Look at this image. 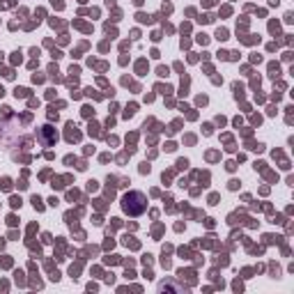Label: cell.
I'll return each instance as SVG.
<instances>
[{"label": "cell", "mask_w": 294, "mask_h": 294, "mask_svg": "<svg viewBox=\"0 0 294 294\" xmlns=\"http://www.w3.org/2000/svg\"><path fill=\"white\" fill-rule=\"evenodd\" d=\"M145 195L140 193V191H131V193H127L124 198H122V209L127 211V214H131V216H138V214H143L145 211Z\"/></svg>", "instance_id": "6da1fadb"}, {"label": "cell", "mask_w": 294, "mask_h": 294, "mask_svg": "<svg viewBox=\"0 0 294 294\" xmlns=\"http://www.w3.org/2000/svg\"><path fill=\"white\" fill-rule=\"evenodd\" d=\"M78 138H80V131L69 122V124H67V140H69V143H76Z\"/></svg>", "instance_id": "7a4b0ae2"}, {"label": "cell", "mask_w": 294, "mask_h": 294, "mask_svg": "<svg viewBox=\"0 0 294 294\" xmlns=\"http://www.w3.org/2000/svg\"><path fill=\"white\" fill-rule=\"evenodd\" d=\"M42 138H44V143H46V145H51L53 140H55V136H53V129H51V127H44V129H42Z\"/></svg>", "instance_id": "3957f363"}, {"label": "cell", "mask_w": 294, "mask_h": 294, "mask_svg": "<svg viewBox=\"0 0 294 294\" xmlns=\"http://www.w3.org/2000/svg\"><path fill=\"white\" fill-rule=\"evenodd\" d=\"M32 205H35V209H39V211H42V209H44V205H42V200L37 198V195H35V198H32Z\"/></svg>", "instance_id": "277c9868"}, {"label": "cell", "mask_w": 294, "mask_h": 294, "mask_svg": "<svg viewBox=\"0 0 294 294\" xmlns=\"http://www.w3.org/2000/svg\"><path fill=\"white\" fill-rule=\"evenodd\" d=\"M14 94H16V97H28V90H26V87H16Z\"/></svg>", "instance_id": "5b68a950"}, {"label": "cell", "mask_w": 294, "mask_h": 294, "mask_svg": "<svg viewBox=\"0 0 294 294\" xmlns=\"http://www.w3.org/2000/svg\"><path fill=\"white\" fill-rule=\"evenodd\" d=\"M12 207H21V198H12Z\"/></svg>", "instance_id": "8992f818"}, {"label": "cell", "mask_w": 294, "mask_h": 294, "mask_svg": "<svg viewBox=\"0 0 294 294\" xmlns=\"http://www.w3.org/2000/svg\"><path fill=\"white\" fill-rule=\"evenodd\" d=\"M177 165H179V168H186V165H189V161H186V159H179V161H177Z\"/></svg>", "instance_id": "52a82bcc"}, {"label": "cell", "mask_w": 294, "mask_h": 294, "mask_svg": "<svg viewBox=\"0 0 294 294\" xmlns=\"http://www.w3.org/2000/svg\"><path fill=\"white\" fill-rule=\"evenodd\" d=\"M2 189L9 191V189H12V182H9V179H2Z\"/></svg>", "instance_id": "ba28073f"}, {"label": "cell", "mask_w": 294, "mask_h": 294, "mask_svg": "<svg viewBox=\"0 0 294 294\" xmlns=\"http://www.w3.org/2000/svg\"><path fill=\"white\" fill-rule=\"evenodd\" d=\"M2 94H5V90H2V87H0V97H2Z\"/></svg>", "instance_id": "9c48e42d"}]
</instances>
